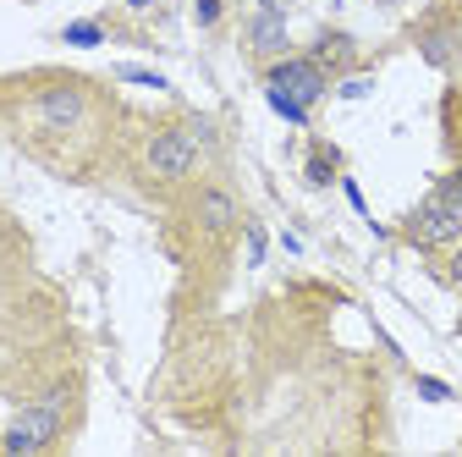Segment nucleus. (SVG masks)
Segmentation results:
<instances>
[{"label":"nucleus","instance_id":"aec40b11","mask_svg":"<svg viewBox=\"0 0 462 457\" xmlns=\"http://www.w3.org/2000/svg\"><path fill=\"white\" fill-rule=\"evenodd\" d=\"M341 193H346V204H353V210H358V215H364V210H369V204H364V193H358V182H353V177H341Z\"/></svg>","mask_w":462,"mask_h":457},{"label":"nucleus","instance_id":"4be33fe9","mask_svg":"<svg viewBox=\"0 0 462 457\" xmlns=\"http://www.w3.org/2000/svg\"><path fill=\"white\" fill-rule=\"evenodd\" d=\"M127 6H133V12H149V6H154V0H127Z\"/></svg>","mask_w":462,"mask_h":457},{"label":"nucleus","instance_id":"393cba45","mask_svg":"<svg viewBox=\"0 0 462 457\" xmlns=\"http://www.w3.org/2000/svg\"><path fill=\"white\" fill-rule=\"evenodd\" d=\"M457 336H462V325H457Z\"/></svg>","mask_w":462,"mask_h":457},{"label":"nucleus","instance_id":"5701e85b","mask_svg":"<svg viewBox=\"0 0 462 457\" xmlns=\"http://www.w3.org/2000/svg\"><path fill=\"white\" fill-rule=\"evenodd\" d=\"M330 6H341V0H330Z\"/></svg>","mask_w":462,"mask_h":457},{"label":"nucleus","instance_id":"9b49d317","mask_svg":"<svg viewBox=\"0 0 462 457\" xmlns=\"http://www.w3.org/2000/svg\"><path fill=\"white\" fill-rule=\"evenodd\" d=\"M264 99H270V110H275V117H281V122H292V127H309V117H314L309 105H298L292 94H281V89H264Z\"/></svg>","mask_w":462,"mask_h":457},{"label":"nucleus","instance_id":"4468645a","mask_svg":"<svg viewBox=\"0 0 462 457\" xmlns=\"http://www.w3.org/2000/svg\"><path fill=\"white\" fill-rule=\"evenodd\" d=\"M419 396H424V403H451V386H446V380H430V375H424V380H419Z\"/></svg>","mask_w":462,"mask_h":457},{"label":"nucleus","instance_id":"6e6552de","mask_svg":"<svg viewBox=\"0 0 462 457\" xmlns=\"http://www.w3.org/2000/svg\"><path fill=\"white\" fill-rule=\"evenodd\" d=\"M309 55H314L330 78H346V67H358V39L341 33V28H325V33L309 44Z\"/></svg>","mask_w":462,"mask_h":457},{"label":"nucleus","instance_id":"2eb2a0df","mask_svg":"<svg viewBox=\"0 0 462 457\" xmlns=\"http://www.w3.org/2000/svg\"><path fill=\"white\" fill-rule=\"evenodd\" d=\"M435 188H440V193H446V199H457V204H462V160H457V165H451V171H446V177H440V182H435Z\"/></svg>","mask_w":462,"mask_h":457},{"label":"nucleus","instance_id":"f03ea898","mask_svg":"<svg viewBox=\"0 0 462 457\" xmlns=\"http://www.w3.org/2000/svg\"><path fill=\"white\" fill-rule=\"evenodd\" d=\"M209 144V122L188 117V122H149L133 144V177L154 193H177L193 182V171L204 160Z\"/></svg>","mask_w":462,"mask_h":457},{"label":"nucleus","instance_id":"ddd939ff","mask_svg":"<svg viewBox=\"0 0 462 457\" xmlns=\"http://www.w3.org/2000/svg\"><path fill=\"white\" fill-rule=\"evenodd\" d=\"M116 78H122V83H143V89H160V94H171V83H165L160 72H143V67H122Z\"/></svg>","mask_w":462,"mask_h":457},{"label":"nucleus","instance_id":"6ab92c4d","mask_svg":"<svg viewBox=\"0 0 462 457\" xmlns=\"http://www.w3.org/2000/svg\"><path fill=\"white\" fill-rule=\"evenodd\" d=\"M264 259V226H248V265Z\"/></svg>","mask_w":462,"mask_h":457},{"label":"nucleus","instance_id":"0eeeda50","mask_svg":"<svg viewBox=\"0 0 462 457\" xmlns=\"http://www.w3.org/2000/svg\"><path fill=\"white\" fill-rule=\"evenodd\" d=\"M243 55L254 67H270V61H281V55H292V28H286V17L254 6L243 17Z\"/></svg>","mask_w":462,"mask_h":457},{"label":"nucleus","instance_id":"f8f14e48","mask_svg":"<svg viewBox=\"0 0 462 457\" xmlns=\"http://www.w3.org/2000/svg\"><path fill=\"white\" fill-rule=\"evenodd\" d=\"M61 44L94 50V44H105V28H99V23H67V28H61Z\"/></svg>","mask_w":462,"mask_h":457},{"label":"nucleus","instance_id":"39448f33","mask_svg":"<svg viewBox=\"0 0 462 457\" xmlns=\"http://www.w3.org/2000/svg\"><path fill=\"white\" fill-rule=\"evenodd\" d=\"M188 226L199 238H209V243H220V238H231L243 226V210H237V193H231L226 182H193L188 188Z\"/></svg>","mask_w":462,"mask_h":457},{"label":"nucleus","instance_id":"20e7f679","mask_svg":"<svg viewBox=\"0 0 462 457\" xmlns=\"http://www.w3.org/2000/svg\"><path fill=\"white\" fill-rule=\"evenodd\" d=\"M402 238H408L413 248H424V254H440V248L462 243V204L446 199L440 188L424 193V204H413V215L402 220Z\"/></svg>","mask_w":462,"mask_h":457},{"label":"nucleus","instance_id":"dca6fc26","mask_svg":"<svg viewBox=\"0 0 462 457\" xmlns=\"http://www.w3.org/2000/svg\"><path fill=\"white\" fill-rule=\"evenodd\" d=\"M446 281H451V287H462V243L446 248Z\"/></svg>","mask_w":462,"mask_h":457},{"label":"nucleus","instance_id":"f3484780","mask_svg":"<svg viewBox=\"0 0 462 457\" xmlns=\"http://www.w3.org/2000/svg\"><path fill=\"white\" fill-rule=\"evenodd\" d=\"M336 94H341V99H364V94H369V78H341Z\"/></svg>","mask_w":462,"mask_h":457},{"label":"nucleus","instance_id":"423d86ee","mask_svg":"<svg viewBox=\"0 0 462 457\" xmlns=\"http://www.w3.org/2000/svg\"><path fill=\"white\" fill-rule=\"evenodd\" d=\"M259 78H264V89H281V94H292L298 105H319L325 94H330V72L314 61L309 50H292V55H281V61H270V67H259Z\"/></svg>","mask_w":462,"mask_h":457},{"label":"nucleus","instance_id":"f257e3e1","mask_svg":"<svg viewBox=\"0 0 462 457\" xmlns=\"http://www.w3.org/2000/svg\"><path fill=\"white\" fill-rule=\"evenodd\" d=\"M6 117L23 149L55 171H67V177H88L116 138V122H122L99 83L67 78V72L17 83V94L6 99Z\"/></svg>","mask_w":462,"mask_h":457},{"label":"nucleus","instance_id":"a211bd4d","mask_svg":"<svg viewBox=\"0 0 462 457\" xmlns=\"http://www.w3.org/2000/svg\"><path fill=\"white\" fill-rule=\"evenodd\" d=\"M254 6H259V12H275V17H292L303 0H254Z\"/></svg>","mask_w":462,"mask_h":457},{"label":"nucleus","instance_id":"b1692460","mask_svg":"<svg viewBox=\"0 0 462 457\" xmlns=\"http://www.w3.org/2000/svg\"><path fill=\"white\" fill-rule=\"evenodd\" d=\"M457 33H462V23H457Z\"/></svg>","mask_w":462,"mask_h":457},{"label":"nucleus","instance_id":"412c9836","mask_svg":"<svg viewBox=\"0 0 462 457\" xmlns=\"http://www.w3.org/2000/svg\"><path fill=\"white\" fill-rule=\"evenodd\" d=\"M220 12H226L220 0H199V23H204V28H209V23H220Z\"/></svg>","mask_w":462,"mask_h":457},{"label":"nucleus","instance_id":"7ed1b4c3","mask_svg":"<svg viewBox=\"0 0 462 457\" xmlns=\"http://www.w3.org/2000/svg\"><path fill=\"white\" fill-rule=\"evenodd\" d=\"M72 419H78L72 386H55V391L33 396V403H23L12 414V424L0 430V452H55V446L67 441Z\"/></svg>","mask_w":462,"mask_h":457},{"label":"nucleus","instance_id":"9d476101","mask_svg":"<svg viewBox=\"0 0 462 457\" xmlns=\"http://www.w3.org/2000/svg\"><path fill=\"white\" fill-rule=\"evenodd\" d=\"M303 177H309L314 188L341 182V154H336V144H314V154H309V165H303Z\"/></svg>","mask_w":462,"mask_h":457},{"label":"nucleus","instance_id":"1a4fd4ad","mask_svg":"<svg viewBox=\"0 0 462 457\" xmlns=\"http://www.w3.org/2000/svg\"><path fill=\"white\" fill-rule=\"evenodd\" d=\"M413 44H419L424 61H430V67H440V72H451V67H457V55H462V33H457V28H446V23L419 28V33H413Z\"/></svg>","mask_w":462,"mask_h":457}]
</instances>
